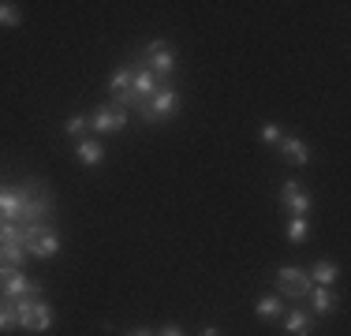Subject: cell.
Here are the masks:
<instances>
[{"label":"cell","instance_id":"6da1fadb","mask_svg":"<svg viewBox=\"0 0 351 336\" xmlns=\"http://www.w3.org/2000/svg\"><path fill=\"white\" fill-rule=\"evenodd\" d=\"M23 191V221L19 224H53V191L45 187V180H30V183H19Z\"/></svg>","mask_w":351,"mask_h":336},{"label":"cell","instance_id":"7a4b0ae2","mask_svg":"<svg viewBox=\"0 0 351 336\" xmlns=\"http://www.w3.org/2000/svg\"><path fill=\"white\" fill-rule=\"evenodd\" d=\"M180 105H183L180 90H176L172 82H165V86L157 90V94L149 97V101H142L135 112H138V120H146V123H154V128H161V123H169L172 116L180 112Z\"/></svg>","mask_w":351,"mask_h":336},{"label":"cell","instance_id":"3957f363","mask_svg":"<svg viewBox=\"0 0 351 336\" xmlns=\"http://www.w3.org/2000/svg\"><path fill=\"white\" fill-rule=\"evenodd\" d=\"M23 250H27V258L49 262L60 254V235L53 224H23Z\"/></svg>","mask_w":351,"mask_h":336},{"label":"cell","instance_id":"277c9868","mask_svg":"<svg viewBox=\"0 0 351 336\" xmlns=\"http://www.w3.org/2000/svg\"><path fill=\"white\" fill-rule=\"evenodd\" d=\"M15 314H19V329H30V333H49L53 329V307L45 302V296L15 299Z\"/></svg>","mask_w":351,"mask_h":336},{"label":"cell","instance_id":"5b68a950","mask_svg":"<svg viewBox=\"0 0 351 336\" xmlns=\"http://www.w3.org/2000/svg\"><path fill=\"white\" fill-rule=\"evenodd\" d=\"M273 280H277V296L280 299H291V302H303L306 296H311V273L299 265H280L277 273H273Z\"/></svg>","mask_w":351,"mask_h":336},{"label":"cell","instance_id":"8992f818","mask_svg":"<svg viewBox=\"0 0 351 336\" xmlns=\"http://www.w3.org/2000/svg\"><path fill=\"white\" fill-rule=\"evenodd\" d=\"M142 64H146L161 82H169L172 75H176V49L165 38H154L146 49H142Z\"/></svg>","mask_w":351,"mask_h":336},{"label":"cell","instance_id":"52a82bcc","mask_svg":"<svg viewBox=\"0 0 351 336\" xmlns=\"http://www.w3.org/2000/svg\"><path fill=\"white\" fill-rule=\"evenodd\" d=\"M34 299L41 296V284L38 280H27L23 276V269H8V265H0V299Z\"/></svg>","mask_w":351,"mask_h":336},{"label":"cell","instance_id":"ba28073f","mask_svg":"<svg viewBox=\"0 0 351 336\" xmlns=\"http://www.w3.org/2000/svg\"><path fill=\"white\" fill-rule=\"evenodd\" d=\"M311 206H314V198H311V191L303 187V183H284L280 187V209L288 217H311Z\"/></svg>","mask_w":351,"mask_h":336},{"label":"cell","instance_id":"9c48e42d","mask_svg":"<svg viewBox=\"0 0 351 336\" xmlns=\"http://www.w3.org/2000/svg\"><path fill=\"white\" fill-rule=\"evenodd\" d=\"M123 128H128V112H123V108H116V105H101L94 116H90V131H97V134L123 131Z\"/></svg>","mask_w":351,"mask_h":336},{"label":"cell","instance_id":"30bf717a","mask_svg":"<svg viewBox=\"0 0 351 336\" xmlns=\"http://www.w3.org/2000/svg\"><path fill=\"white\" fill-rule=\"evenodd\" d=\"M131 75H135V64H120L112 75H108V97H112V105L123 101L128 94H135V90H131Z\"/></svg>","mask_w":351,"mask_h":336},{"label":"cell","instance_id":"8fae6325","mask_svg":"<svg viewBox=\"0 0 351 336\" xmlns=\"http://www.w3.org/2000/svg\"><path fill=\"white\" fill-rule=\"evenodd\" d=\"M0 221H23V191L19 187H0Z\"/></svg>","mask_w":351,"mask_h":336},{"label":"cell","instance_id":"7c38bea8","mask_svg":"<svg viewBox=\"0 0 351 336\" xmlns=\"http://www.w3.org/2000/svg\"><path fill=\"white\" fill-rule=\"evenodd\" d=\"M277 154H280L288 165H295V168H303L306 161H311V146H306L303 139H288V134L277 142Z\"/></svg>","mask_w":351,"mask_h":336},{"label":"cell","instance_id":"4fadbf2b","mask_svg":"<svg viewBox=\"0 0 351 336\" xmlns=\"http://www.w3.org/2000/svg\"><path fill=\"white\" fill-rule=\"evenodd\" d=\"M161 86H165V82L157 79V75L149 71V67H135V75H131V90H135V97H138V101H149Z\"/></svg>","mask_w":351,"mask_h":336},{"label":"cell","instance_id":"5bb4252c","mask_svg":"<svg viewBox=\"0 0 351 336\" xmlns=\"http://www.w3.org/2000/svg\"><path fill=\"white\" fill-rule=\"evenodd\" d=\"M306 302L314 307L317 317H329V314H337V310H340V296H337L332 288H311Z\"/></svg>","mask_w":351,"mask_h":336},{"label":"cell","instance_id":"9a60e30c","mask_svg":"<svg viewBox=\"0 0 351 336\" xmlns=\"http://www.w3.org/2000/svg\"><path fill=\"white\" fill-rule=\"evenodd\" d=\"M284 329L288 336H311L314 333V314L311 310H284Z\"/></svg>","mask_w":351,"mask_h":336},{"label":"cell","instance_id":"2e32d148","mask_svg":"<svg viewBox=\"0 0 351 336\" xmlns=\"http://www.w3.org/2000/svg\"><path fill=\"white\" fill-rule=\"evenodd\" d=\"M75 157H79V165L86 168H97L105 161V146L97 139H79V146H75Z\"/></svg>","mask_w":351,"mask_h":336},{"label":"cell","instance_id":"e0dca14e","mask_svg":"<svg viewBox=\"0 0 351 336\" xmlns=\"http://www.w3.org/2000/svg\"><path fill=\"white\" fill-rule=\"evenodd\" d=\"M306 273H311L314 288H332V284H337V276H340V265L329 262V258H322V262H317L314 269H306Z\"/></svg>","mask_w":351,"mask_h":336},{"label":"cell","instance_id":"ac0fdd59","mask_svg":"<svg viewBox=\"0 0 351 336\" xmlns=\"http://www.w3.org/2000/svg\"><path fill=\"white\" fill-rule=\"evenodd\" d=\"M254 314L262 317V322H273V317H284V299L280 296H262L254 302Z\"/></svg>","mask_w":351,"mask_h":336},{"label":"cell","instance_id":"d6986e66","mask_svg":"<svg viewBox=\"0 0 351 336\" xmlns=\"http://www.w3.org/2000/svg\"><path fill=\"white\" fill-rule=\"evenodd\" d=\"M23 262H27V250H23V243H4V247H0V265L23 269Z\"/></svg>","mask_w":351,"mask_h":336},{"label":"cell","instance_id":"ffe728a7","mask_svg":"<svg viewBox=\"0 0 351 336\" xmlns=\"http://www.w3.org/2000/svg\"><path fill=\"white\" fill-rule=\"evenodd\" d=\"M19 329V314H15V302L12 299H0V336Z\"/></svg>","mask_w":351,"mask_h":336},{"label":"cell","instance_id":"44dd1931","mask_svg":"<svg viewBox=\"0 0 351 336\" xmlns=\"http://www.w3.org/2000/svg\"><path fill=\"white\" fill-rule=\"evenodd\" d=\"M288 239L303 247V243L311 239V221H306V217H291L288 221Z\"/></svg>","mask_w":351,"mask_h":336},{"label":"cell","instance_id":"7402d4cb","mask_svg":"<svg viewBox=\"0 0 351 336\" xmlns=\"http://www.w3.org/2000/svg\"><path fill=\"white\" fill-rule=\"evenodd\" d=\"M86 131H90V116L75 112V116L64 120V134H71V139H86Z\"/></svg>","mask_w":351,"mask_h":336},{"label":"cell","instance_id":"603a6c76","mask_svg":"<svg viewBox=\"0 0 351 336\" xmlns=\"http://www.w3.org/2000/svg\"><path fill=\"white\" fill-rule=\"evenodd\" d=\"M4 243H23V224L0 221V247H4Z\"/></svg>","mask_w":351,"mask_h":336},{"label":"cell","instance_id":"cb8c5ba5","mask_svg":"<svg viewBox=\"0 0 351 336\" xmlns=\"http://www.w3.org/2000/svg\"><path fill=\"white\" fill-rule=\"evenodd\" d=\"M19 23H23L19 8L8 4V0H4V4H0V27H19Z\"/></svg>","mask_w":351,"mask_h":336},{"label":"cell","instance_id":"d4e9b609","mask_svg":"<svg viewBox=\"0 0 351 336\" xmlns=\"http://www.w3.org/2000/svg\"><path fill=\"white\" fill-rule=\"evenodd\" d=\"M262 142H269V146H277V142L284 139V131H280V123H262Z\"/></svg>","mask_w":351,"mask_h":336},{"label":"cell","instance_id":"484cf974","mask_svg":"<svg viewBox=\"0 0 351 336\" xmlns=\"http://www.w3.org/2000/svg\"><path fill=\"white\" fill-rule=\"evenodd\" d=\"M154 336H183V329H180V325H165V329L154 333Z\"/></svg>","mask_w":351,"mask_h":336},{"label":"cell","instance_id":"4316f807","mask_svg":"<svg viewBox=\"0 0 351 336\" xmlns=\"http://www.w3.org/2000/svg\"><path fill=\"white\" fill-rule=\"evenodd\" d=\"M128 336H154V333H149V329H131Z\"/></svg>","mask_w":351,"mask_h":336},{"label":"cell","instance_id":"83f0119b","mask_svg":"<svg viewBox=\"0 0 351 336\" xmlns=\"http://www.w3.org/2000/svg\"><path fill=\"white\" fill-rule=\"evenodd\" d=\"M202 336H221V329H213V325H210V329H202Z\"/></svg>","mask_w":351,"mask_h":336},{"label":"cell","instance_id":"f1b7e54d","mask_svg":"<svg viewBox=\"0 0 351 336\" xmlns=\"http://www.w3.org/2000/svg\"><path fill=\"white\" fill-rule=\"evenodd\" d=\"M0 187H4V183H0Z\"/></svg>","mask_w":351,"mask_h":336}]
</instances>
